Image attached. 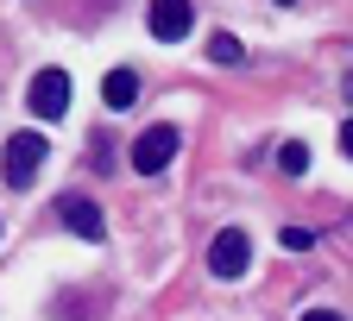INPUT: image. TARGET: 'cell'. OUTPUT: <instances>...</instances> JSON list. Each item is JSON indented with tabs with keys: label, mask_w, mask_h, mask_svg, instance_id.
Segmentation results:
<instances>
[{
	"label": "cell",
	"mask_w": 353,
	"mask_h": 321,
	"mask_svg": "<svg viewBox=\"0 0 353 321\" xmlns=\"http://www.w3.org/2000/svg\"><path fill=\"white\" fill-rule=\"evenodd\" d=\"M278 170H284V176H303V170H309V145H303V139H284V145H278Z\"/></svg>",
	"instance_id": "9"
},
{
	"label": "cell",
	"mask_w": 353,
	"mask_h": 321,
	"mask_svg": "<svg viewBox=\"0 0 353 321\" xmlns=\"http://www.w3.org/2000/svg\"><path fill=\"white\" fill-rule=\"evenodd\" d=\"M246 265H252V240L240 234V227H228V234H214V246H208V271L214 278H246Z\"/></svg>",
	"instance_id": "3"
},
{
	"label": "cell",
	"mask_w": 353,
	"mask_h": 321,
	"mask_svg": "<svg viewBox=\"0 0 353 321\" xmlns=\"http://www.w3.org/2000/svg\"><path fill=\"white\" fill-rule=\"evenodd\" d=\"M176 145H183V132H176V126H145L139 139H132V170H139V176H158L176 158Z\"/></svg>",
	"instance_id": "2"
},
{
	"label": "cell",
	"mask_w": 353,
	"mask_h": 321,
	"mask_svg": "<svg viewBox=\"0 0 353 321\" xmlns=\"http://www.w3.org/2000/svg\"><path fill=\"white\" fill-rule=\"evenodd\" d=\"M278 7H296V0H278Z\"/></svg>",
	"instance_id": "14"
},
{
	"label": "cell",
	"mask_w": 353,
	"mask_h": 321,
	"mask_svg": "<svg viewBox=\"0 0 353 321\" xmlns=\"http://www.w3.org/2000/svg\"><path fill=\"white\" fill-rule=\"evenodd\" d=\"M303 321H341V315H334V309H309Z\"/></svg>",
	"instance_id": "11"
},
{
	"label": "cell",
	"mask_w": 353,
	"mask_h": 321,
	"mask_svg": "<svg viewBox=\"0 0 353 321\" xmlns=\"http://www.w3.org/2000/svg\"><path fill=\"white\" fill-rule=\"evenodd\" d=\"M341 88H347V101H353V70H347V76H341Z\"/></svg>",
	"instance_id": "13"
},
{
	"label": "cell",
	"mask_w": 353,
	"mask_h": 321,
	"mask_svg": "<svg viewBox=\"0 0 353 321\" xmlns=\"http://www.w3.org/2000/svg\"><path fill=\"white\" fill-rule=\"evenodd\" d=\"M341 152H347V158H353V120H347V126H341Z\"/></svg>",
	"instance_id": "12"
},
{
	"label": "cell",
	"mask_w": 353,
	"mask_h": 321,
	"mask_svg": "<svg viewBox=\"0 0 353 321\" xmlns=\"http://www.w3.org/2000/svg\"><path fill=\"white\" fill-rule=\"evenodd\" d=\"M290 252H309V246H316V234H309V227H284V234H278Z\"/></svg>",
	"instance_id": "10"
},
{
	"label": "cell",
	"mask_w": 353,
	"mask_h": 321,
	"mask_svg": "<svg viewBox=\"0 0 353 321\" xmlns=\"http://www.w3.org/2000/svg\"><path fill=\"white\" fill-rule=\"evenodd\" d=\"M63 227H70V234H82L88 246H95V240L108 234V220H101V208L88 202V196H63Z\"/></svg>",
	"instance_id": "6"
},
{
	"label": "cell",
	"mask_w": 353,
	"mask_h": 321,
	"mask_svg": "<svg viewBox=\"0 0 353 321\" xmlns=\"http://www.w3.org/2000/svg\"><path fill=\"white\" fill-rule=\"evenodd\" d=\"M44 152H51V145H44V132H13L7 152H0V176H7L13 189H26V183L38 176V164H44Z\"/></svg>",
	"instance_id": "1"
},
{
	"label": "cell",
	"mask_w": 353,
	"mask_h": 321,
	"mask_svg": "<svg viewBox=\"0 0 353 321\" xmlns=\"http://www.w3.org/2000/svg\"><path fill=\"white\" fill-rule=\"evenodd\" d=\"M190 19H196V13H190V0H152V13H145L152 38H164V44H170V38H183Z\"/></svg>",
	"instance_id": "5"
},
{
	"label": "cell",
	"mask_w": 353,
	"mask_h": 321,
	"mask_svg": "<svg viewBox=\"0 0 353 321\" xmlns=\"http://www.w3.org/2000/svg\"><path fill=\"white\" fill-rule=\"evenodd\" d=\"M26 101H32L38 120H57V114L70 107V76H63V70H38L32 88H26Z\"/></svg>",
	"instance_id": "4"
},
{
	"label": "cell",
	"mask_w": 353,
	"mask_h": 321,
	"mask_svg": "<svg viewBox=\"0 0 353 321\" xmlns=\"http://www.w3.org/2000/svg\"><path fill=\"white\" fill-rule=\"evenodd\" d=\"M101 101L108 107H132V101H139V76H132V70H108L101 76Z\"/></svg>",
	"instance_id": "7"
},
{
	"label": "cell",
	"mask_w": 353,
	"mask_h": 321,
	"mask_svg": "<svg viewBox=\"0 0 353 321\" xmlns=\"http://www.w3.org/2000/svg\"><path fill=\"white\" fill-rule=\"evenodd\" d=\"M208 57H214V63H246V44H240L234 32H214V38H208Z\"/></svg>",
	"instance_id": "8"
}]
</instances>
